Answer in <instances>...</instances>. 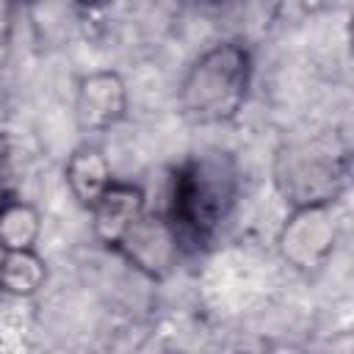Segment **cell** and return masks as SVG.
Returning a JSON list of instances; mask_svg holds the SVG:
<instances>
[{
    "label": "cell",
    "instance_id": "1",
    "mask_svg": "<svg viewBox=\"0 0 354 354\" xmlns=\"http://www.w3.org/2000/svg\"><path fill=\"white\" fill-rule=\"evenodd\" d=\"M166 210L180 249H205L238 199V169L227 152H194L180 160L169 177Z\"/></svg>",
    "mask_w": 354,
    "mask_h": 354
},
{
    "label": "cell",
    "instance_id": "12",
    "mask_svg": "<svg viewBox=\"0 0 354 354\" xmlns=\"http://www.w3.org/2000/svg\"><path fill=\"white\" fill-rule=\"evenodd\" d=\"M80 3H94V0H80Z\"/></svg>",
    "mask_w": 354,
    "mask_h": 354
},
{
    "label": "cell",
    "instance_id": "4",
    "mask_svg": "<svg viewBox=\"0 0 354 354\" xmlns=\"http://www.w3.org/2000/svg\"><path fill=\"white\" fill-rule=\"evenodd\" d=\"M332 205L335 202L293 207L290 218L285 221L279 232V252L290 266L310 271L326 263V257L335 249V238H337Z\"/></svg>",
    "mask_w": 354,
    "mask_h": 354
},
{
    "label": "cell",
    "instance_id": "11",
    "mask_svg": "<svg viewBox=\"0 0 354 354\" xmlns=\"http://www.w3.org/2000/svg\"><path fill=\"white\" fill-rule=\"evenodd\" d=\"M11 33H14V0H0V69L11 53Z\"/></svg>",
    "mask_w": 354,
    "mask_h": 354
},
{
    "label": "cell",
    "instance_id": "8",
    "mask_svg": "<svg viewBox=\"0 0 354 354\" xmlns=\"http://www.w3.org/2000/svg\"><path fill=\"white\" fill-rule=\"evenodd\" d=\"M64 177H66L69 191L83 207H91L100 199V194L113 183L108 158L102 155V149L88 147V144L77 147L69 155V160L64 163Z\"/></svg>",
    "mask_w": 354,
    "mask_h": 354
},
{
    "label": "cell",
    "instance_id": "3",
    "mask_svg": "<svg viewBox=\"0 0 354 354\" xmlns=\"http://www.w3.org/2000/svg\"><path fill=\"white\" fill-rule=\"evenodd\" d=\"M274 180L290 207L335 202L348 180V155L332 133L290 141L277 155Z\"/></svg>",
    "mask_w": 354,
    "mask_h": 354
},
{
    "label": "cell",
    "instance_id": "2",
    "mask_svg": "<svg viewBox=\"0 0 354 354\" xmlns=\"http://www.w3.org/2000/svg\"><path fill=\"white\" fill-rule=\"evenodd\" d=\"M252 53L241 41H218L205 50L177 86V108L194 124L232 122L249 97Z\"/></svg>",
    "mask_w": 354,
    "mask_h": 354
},
{
    "label": "cell",
    "instance_id": "10",
    "mask_svg": "<svg viewBox=\"0 0 354 354\" xmlns=\"http://www.w3.org/2000/svg\"><path fill=\"white\" fill-rule=\"evenodd\" d=\"M47 279L44 260L36 249H17L0 254V290L11 296H33Z\"/></svg>",
    "mask_w": 354,
    "mask_h": 354
},
{
    "label": "cell",
    "instance_id": "5",
    "mask_svg": "<svg viewBox=\"0 0 354 354\" xmlns=\"http://www.w3.org/2000/svg\"><path fill=\"white\" fill-rule=\"evenodd\" d=\"M111 249H116L130 266L149 277H163L183 252L169 218L163 213H152L149 207Z\"/></svg>",
    "mask_w": 354,
    "mask_h": 354
},
{
    "label": "cell",
    "instance_id": "6",
    "mask_svg": "<svg viewBox=\"0 0 354 354\" xmlns=\"http://www.w3.org/2000/svg\"><path fill=\"white\" fill-rule=\"evenodd\" d=\"M127 113V88L116 72H91L75 91V122L83 133H105Z\"/></svg>",
    "mask_w": 354,
    "mask_h": 354
},
{
    "label": "cell",
    "instance_id": "7",
    "mask_svg": "<svg viewBox=\"0 0 354 354\" xmlns=\"http://www.w3.org/2000/svg\"><path fill=\"white\" fill-rule=\"evenodd\" d=\"M147 210V196L138 185L113 180L100 199L88 207L91 213V230L94 238L105 246H113Z\"/></svg>",
    "mask_w": 354,
    "mask_h": 354
},
{
    "label": "cell",
    "instance_id": "13",
    "mask_svg": "<svg viewBox=\"0 0 354 354\" xmlns=\"http://www.w3.org/2000/svg\"><path fill=\"white\" fill-rule=\"evenodd\" d=\"M14 3H17V0H14Z\"/></svg>",
    "mask_w": 354,
    "mask_h": 354
},
{
    "label": "cell",
    "instance_id": "9",
    "mask_svg": "<svg viewBox=\"0 0 354 354\" xmlns=\"http://www.w3.org/2000/svg\"><path fill=\"white\" fill-rule=\"evenodd\" d=\"M39 232H41V218L33 205L11 196L0 202V252L36 249Z\"/></svg>",
    "mask_w": 354,
    "mask_h": 354
}]
</instances>
